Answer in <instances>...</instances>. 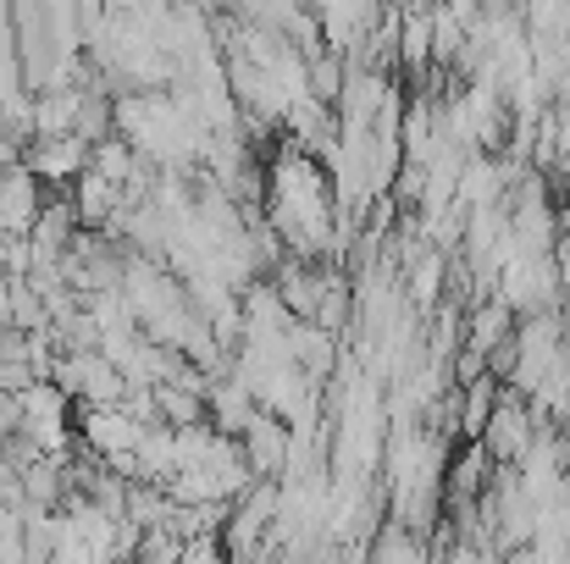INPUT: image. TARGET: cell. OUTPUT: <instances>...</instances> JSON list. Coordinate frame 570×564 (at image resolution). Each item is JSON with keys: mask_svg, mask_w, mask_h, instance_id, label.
Masks as SVG:
<instances>
[{"mask_svg": "<svg viewBox=\"0 0 570 564\" xmlns=\"http://www.w3.org/2000/svg\"><path fill=\"white\" fill-rule=\"evenodd\" d=\"M538 432H543V426H538V415L527 409V398L504 393V398H499V409H493V420L482 426V437H476V443H482V454H488L499 471H510V465H521V454L538 443Z\"/></svg>", "mask_w": 570, "mask_h": 564, "instance_id": "6da1fadb", "label": "cell"}, {"mask_svg": "<svg viewBox=\"0 0 570 564\" xmlns=\"http://www.w3.org/2000/svg\"><path fill=\"white\" fill-rule=\"evenodd\" d=\"M22 167L39 184H78L89 172V145L78 133H67V139H33V150H22Z\"/></svg>", "mask_w": 570, "mask_h": 564, "instance_id": "7a4b0ae2", "label": "cell"}, {"mask_svg": "<svg viewBox=\"0 0 570 564\" xmlns=\"http://www.w3.org/2000/svg\"><path fill=\"white\" fill-rule=\"evenodd\" d=\"M39 178L17 161V167H0V238H28L33 232V216H39Z\"/></svg>", "mask_w": 570, "mask_h": 564, "instance_id": "3957f363", "label": "cell"}, {"mask_svg": "<svg viewBox=\"0 0 570 564\" xmlns=\"http://www.w3.org/2000/svg\"><path fill=\"white\" fill-rule=\"evenodd\" d=\"M393 67L426 78V67H432V6H404V11H399V50H393Z\"/></svg>", "mask_w": 570, "mask_h": 564, "instance_id": "277c9868", "label": "cell"}, {"mask_svg": "<svg viewBox=\"0 0 570 564\" xmlns=\"http://www.w3.org/2000/svg\"><path fill=\"white\" fill-rule=\"evenodd\" d=\"M499 564H538V560H532V548H515V554H504Z\"/></svg>", "mask_w": 570, "mask_h": 564, "instance_id": "5b68a950", "label": "cell"}]
</instances>
